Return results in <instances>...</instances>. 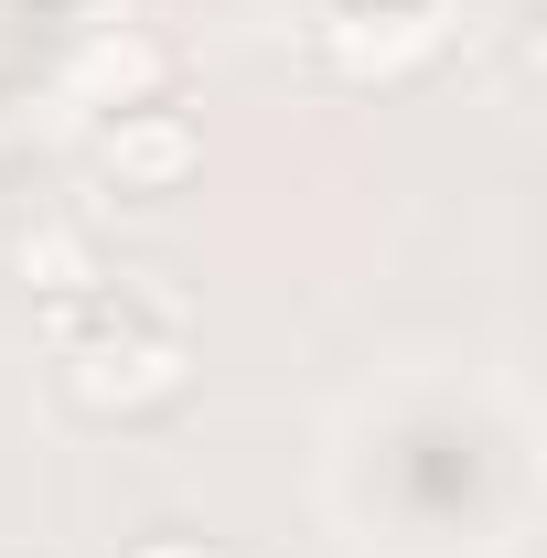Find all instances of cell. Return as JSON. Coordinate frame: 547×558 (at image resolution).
Returning <instances> with one entry per match:
<instances>
[{
  "label": "cell",
  "mask_w": 547,
  "mask_h": 558,
  "mask_svg": "<svg viewBox=\"0 0 547 558\" xmlns=\"http://www.w3.org/2000/svg\"><path fill=\"white\" fill-rule=\"evenodd\" d=\"M75 418H161L183 409L194 387V333L172 312H130V301H97V323L54 354Z\"/></svg>",
  "instance_id": "1"
},
{
  "label": "cell",
  "mask_w": 547,
  "mask_h": 558,
  "mask_svg": "<svg viewBox=\"0 0 547 558\" xmlns=\"http://www.w3.org/2000/svg\"><path fill=\"white\" fill-rule=\"evenodd\" d=\"M194 172H205V130L172 97L97 119V183H119V194H183Z\"/></svg>",
  "instance_id": "2"
},
{
  "label": "cell",
  "mask_w": 547,
  "mask_h": 558,
  "mask_svg": "<svg viewBox=\"0 0 547 558\" xmlns=\"http://www.w3.org/2000/svg\"><path fill=\"white\" fill-rule=\"evenodd\" d=\"M161 86H172V44H150V33H130V22H97V33L75 44V65H65V97L97 108V119L150 108Z\"/></svg>",
  "instance_id": "3"
},
{
  "label": "cell",
  "mask_w": 547,
  "mask_h": 558,
  "mask_svg": "<svg viewBox=\"0 0 547 558\" xmlns=\"http://www.w3.org/2000/svg\"><path fill=\"white\" fill-rule=\"evenodd\" d=\"M11 279H22L33 301H86V290H108L97 236H86L75 215H33V226H11Z\"/></svg>",
  "instance_id": "4"
},
{
  "label": "cell",
  "mask_w": 547,
  "mask_h": 558,
  "mask_svg": "<svg viewBox=\"0 0 547 558\" xmlns=\"http://www.w3.org/2000/svg\"><path fill=\"white\" fill-rule=\"evenodd\" d=\"M119 558H226L215 537H194V526H150V537H130Z\"/></svg>",
  "instance_id": "5"
}]
</instances>
